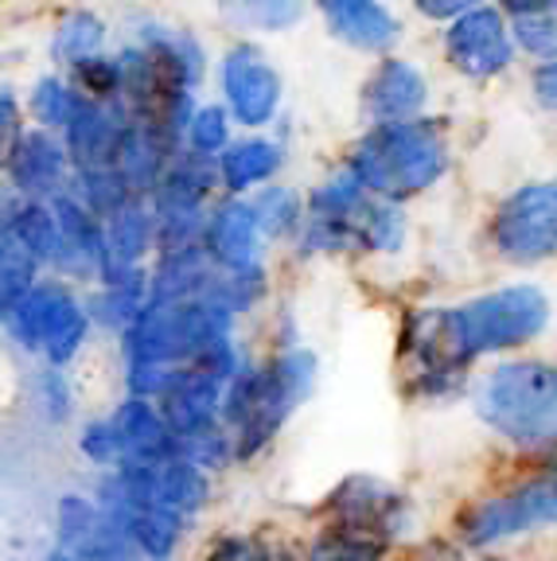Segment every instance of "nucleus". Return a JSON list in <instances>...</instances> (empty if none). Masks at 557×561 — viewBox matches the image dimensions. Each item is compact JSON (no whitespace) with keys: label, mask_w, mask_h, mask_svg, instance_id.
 Listing matches in <instances>:
<instances>
[{"label":"nucleus","mask_w":557,"mask_h":561,"mask_svg":"<svg viewBox=\"0 0 557 561\" xmlns=\"http://www.w3.org/2000/svg\"><path fill=\"white\" fill-rule=\"evenodd\" d=\"M557 523V476L519 483V488L471 503L461 515V538L471 550H488L514 535Z\"/></svg>","instance_id":"6e6552de"},{"label":"nucleus","mask_w":557,"mask_h":561,"mask_svg":"<svg viewBox=\"0 0 557 561\" xmlns=\"http://www.w3.org/2000/svg\"><path fill=\"white\" fill-rule=\"evenodd\" d=\"M549 305L534 285H514L456 308H429L406 328V355L429 394L444 390L471 359L519 347L546 328Z\"/></svg>","instance_id":"f257e3e1"},{"label":"nucleus","mask_w":557,"mask_h":561,"mask_svg":"<svg viewBox=\"0 0 557 561\" xmlns=\"http://www.w3.org/2000/svg\"><path fill=\"white\" fill-rule=\"evenodd\" d=\"M542 456H546L549 465H554V468H557V433H554V437H549V440H546V445H542Z\"/></svg>","instance_id":"72a5a7b5"},{"label":"nucleus","mask_w":557,"mask_h":561,"mask_svg":"<svg viewBox=\"0 0 557 561\" xmlns=\"http://www.w3.org/2000/svg\"><path fill=\"white\" fill-rule=\"evenodd\" d=\"M316 378V359L308 351H285L270 367L242 370L230 382L223 421L235 433L238 456H253L273 440L285 417L305 402Z\"/></svg>","instance_id":"f03ea898"},{"label":"nucleus","mask_w":557,"mask_h":561,"mask_svg":"<svg viewBox=\"0 0 557 561\" xmlns=\"http://www.w3.org/2000/svg\"><path fill=\"white\" fill-rule=\"evenodd\" d=\"M378 553H383V542H375V538L348 530V526H328L312 542L305 561H383Z\"/></svg>","instance_id":"a878e982"},{"label":"nucleus","mask_w":557,"mask_h":561,"mask_svg":"<svg viewBox=\"0 0 557 561\" xmlns=\"http://www.w3.org/2000/svg\"><path fill=\"white\" fill-rule=\"evenodd\" d=\"M98 507L122 526L125 538L137 546V553H145V558H152V561L172 558L175 542H180V535H183V523H187V518L172 515V511H164V507H157V503H148V500H140V495H133V491H125L114 476L102 483V500H98Z\"/></svg>","instance_id":"9b49d317"},{"label":"nucleus","mask_w":557,"mask_h":561,"mask_svg":"<svg viewBox=\"0 0 557 561\" xmlns=\"http://www.w3.org/2000/svg\"><path fill=\"white\" fill-rule=\"evenodd\" d=\"M258 215L250 203H223L211 210L207 230H203V250L218 270H253L258 265Z\"/></svg>","instance_id":"a211bd4d"},{"label":"nucleus","mask_w":557,"mask_h":561,"mask_svg":"<svg viewBox=\"0 0 557 561\" xmlns=\"http://www.w3.org/2000/svg\"><path fill=\"white\" fill-rule=\"evenodd\" d=\"M323 16H328L331 32L348 39V44L363 47V51H386L401 35L398 20L383 9V4H355V0H343V4H323Z\"/></svg>","instance_id":"412c9836"},{"label":"nucleus","mask_w":557,"mask_h":561,"mask_svg":"<svg viewBox=\"0 0 557 561\" xmlns=\"http://www.w3.org/2000/svg\"><path fill=\"white\" fill-rule=\"evenodd\" d=\"M253 550H258V546L246 542V538H223L203 561H253Z\"/></svg>","instance_id":"2f4dec72"},{"label":"nucleus","mask_w":557,"mask_h":561,"mask_svg":"<svg viewBox=\"0 0 557 561\" xmlns=\"http://www.w3.org/2000/svg\"><path fill=\"white\" fill-rule=\"evenodd\" d=\"M331 507L340 515L336 526L359 530V535L375 538V542L398 535L401 523H406V500L394 488H386L378 480H366V476H355V480L343 483L331 495Z\"/></svg>","instance_id":"4468645a"},{"label":"nucleus","mask_w":557,"mask_h":561,"mask_svg":"<svg viewBox=\"0 0 557 561\" xmlns=\"http://www.w3.org/2000/svg\"><path fill=\"white\" fill-rule=\"evenodd\" d=\"M250 207H253V215H258L262 234H273V238L288 234V230L300 227V222L308 219L305 207H300V195L288 192V187H265Z\"/></svg>","instance_id":"bb28decb"},{"label":"nucleus","mask_w":557,"mask_h":561,"mask_svg":"<svg viewBox=\"0 0 557 561\" xmlns=\"http://www.w3.org/2000/svg\"><path fill=\"white\" fill-rule=\"evenodd\" d=\"M223 378L207 375L200 367H183L180 375L168 382V390L157 398V410L164 413V421L172 425L175 437H192V433L215 425L223 413Z\"/></svg>","instance_id":"2eb2a0df"},{"label":"nucleus","mask_w":557,"mask_h":561,"mask_svg":"<svg viewBox=\"0 0 557 561\" xmlns=\"http://www.w3.org/2000/svg\"><path fill=\"white\" fill-rule=\"evenodd\" d=\"M0 227L9 230L12 242L24 250L32 262L59 265V270H79L67 250V238L55 219V207H44L39 199H27L20 192L0 195Z\"/></svg>","instance_id":"ddd939ff"},{"label":"nucleus","mask_w":557,"mask_h":561,"mask_svg":"<svg viewBox=\"0 0 557 561\" xmlns=\"http://www.w3.org/2000/svg\"><path fill=\"white\" fill-rule=\"evenodd\" d=\"M534 94H538L542 105L557 110V59H549L538 67V75H534Z\"/></svg>","instance_id":"7c9ffc66"},{"label":"nucleus","mask_w":557,"mask_h":561,"mask_svg":"<svg viewBox=\"0 0 557 561\" xmlns=\"http://www.w3.org/2000/svg\"><path fill=\"white\" fill-rule=\"evenodd\" d=\"M281 164V149L270 140H235L223 157H218V180L230 192H250L265 184Z\"/></svg>","instance_id":"4be33fe9"},{"label":"nucleus","mask_w":557,"mask_h":561,"mask_svg":"<svg viewBox=\"0 0 557 561\" xmlns=\"http://www.w3.org/2000/svg\"><path fill=\"white\" fill-rule=\"evenodd\" d=\"M406 238V222L390 207V199L371 195L355 175L343 172L316 187L308 199L305 250H398Z\"/></svg>","instance_id":"20e7f679"},{"label":"nucleus","mask_w":557,"mask_h":561,"mask_svg":"<svg viewBox=\"0 0 557 561\" xmlns=\"http://www.w3.org/2000/svg\"><path fill=\"white\" fill-rule=\"evenodd\" d=\"M253 561H293V558L281 550H253Z\"/></svg>","instance_id":"473e14b6"},{"label":"nucleus","mask_w":557,"mask_h":561,"mask_svg":"<svg viewBox=\"0 0 557 561\" xmlns=\"http://www.w3.org/2000/svg\"><path fill=\"white\" fill-rule=\"evenodd\" d=\"M448 164V149L433 122L375 125L359 140L351 175L378 199H401L429 187Z\"/></svg>","instance_id":"7ed1b4c3"},{"label":"nucleus","mask_w":557,"mask_h":561,"mask_svg":"<svg viewBox=\"0 0 557 561\" xmlns=\"http://www.w3.org/2000/svg\"><path fill=\"white\" fill-rule=\"evenodd\" d=\"M507 16L514 20L511 35L526 51L542 59H557V4H507Z\"/></svg>","instance_id":"393cba45"},{"label":"nucleus","mask_w":557,"mask_h":561,"mask_svg":"<svg viewBox=\"0 0 557 561\" xmlns=\"http://www.w3.org/2000/svg\"><path fill=\"white\" fill-rule=\"evenodd\" d=\"M157 245V219L145 199H133L125 210H117L114 219L105 222V270L102 280L125 277V273L140 270V257Z\"/></svg>","instance_id":"aec40b11"},{"label":"nucleus","mask_w":557,"mask_h":561,"mask_svg":"<svg viewBox=\"0 0 557 561\" xmlns=\"http://www.w3.org/2000/svg\"><path fill=\"white\" fill-rule=\"evenodd\" d=\"M12 340L27 351H44L55 370L79 355L90 332V312L70 297L67 285L59 280H35V289L12 308L4 320Z\"/></svg>","instance_id":"0eeeda50"},{"label":"nucleus","mask_w":557,"mask_h":561,"mask_svg":"<svg viewBox=\"0 0 557 561\" xmlns=\"http://www.w3.org/2000/svg\"><path fill=\"white\" fill-rule=\"evenodd\" d=\"M238 12H242V16L265 20V27H281L285 20L300 16V9H296V4H250V9H238Z\"/></svg>","instance_id":"c756f323"},{"label":"nucleus","mask_w":557,"mask_h":561,"mask_svg":"<svg viewBox=\"0 0 557 561\" xmlns=\"http://www.w3.org/2000/svg\"><path fill=\"white\" fill-rule=\"evenodd\" d=\"M491 238L499 254L519 265L557 254V184H531L514 192L496 210Z\"/></svg>","instance_id":"1a4fd4ad"},{"label":"nucleus","mask_w":557,"mask_h":561,"mask_svg":"<svg viewBox=\"0 0 557 561\" xmlns=\"http://www.w3.org/2000/svg\"><path fill=\"white\" fill-rule=\"evenodd\" d=\"M444 51H448L456 70H464L471 79H491V75H499L514 55L511 24L503 20V12L471 4L464 16H456L453 24H448V32H444Z\"/></svg>","instance_id":"9d476101"},{"label":"nucleus","mask_w":557,"mask_h":561,"mask_svg":"<svg viewBox=\"0 0 557 561\" xmlns=\"http://www.w3.org/2000/svg\"><path fill=\"white\" fill-rule=\"evenodd\" d=\"M425 105V79L421 70L401 59H383L366 82V114L375 125H406L418 122V110Z\"/></svg>","instance_id":"6ab92c4d"},{"label":"nucleus","mask_w":557,"mask_h":561,"mask_svg":"<svg viewBox=\"0 0 557 561\" xmlns=\"http://www.w3.org/2000/svg\"><path fill=\"white\" fill-rule=\"evenodd\" d=\"M82 453L94 465L125 468V465H157L180 456V437L164 421V413L145 398H129L110 417L94 421L82 433Z\"/></svg>","instance_id":"423d86ee"},{"label":"nucleus","mask_w":557,"mask_h":561,"mask_svg":"<svg viewBox=\"0 0 557 561\" xmlns=\"http://www.w3.org/2000/svg\"><path fill=\"white\" fill-rule=\"evenodd\" d=\"M67 160L70 152L59 137H52L47 129H27L9 164L12 192L27 195V199H44V195L59 199L62 184H67Z\"/></svg>","instance_id":"f3484780"},{"label":"nucleus","mask_w":557,"mask_h":561,"mask_svg":"<svg viewBox=\"0 0 557 561\" xmlns=\"http://www.w3.org/2000/svg\"><path fill=\"white\" fill-rule=\"evenodd\" d=\"M133 117L117 102H87L75 125L67 129V152L79 164V172H98V168H114L117 149H122L125 129Z\"/></svg>","instance_id":"dca6fc26"},{"label":"nucleus","mask_w":557,"mask_h":561,"mask_svg":"<svg viewBox=\"0 0 557 561\" xmlns=\"http://www.w3.org/2000/svg\"><path fill=\"white\" fill-rule=\"evenodd\" d=\"M223 90H227V102L238 122L265 125L277 114L281 75L258 47L242 44L223 59Z\"/></svg>","instance_id":"f8f14e48"},{"label":"nucleus","mask_w":557,"mask_h":561,"mask_svg":"<svg viewBox=\"0 0 557 561\" xmlns=\"http://www.w3.org/2000/svg\"><path fill=\"white\" fill-rule=\"evenodd\" d=\"M52 561H75V558H67V553H55V558Z\"/></svg>","instance_id":"f704fd0d"},{"label":"nucleus","mask_w":557,"mask_h":561,"mask_svg":"<svg viewBox=\"0 0 557 561\" xmlns=\"http://www.w3.org/2000/svg\"><path fill=\"white\" fill-rule=\"evenodd\" d=\"M102 39H105V24L94 12H67L55 27L52 51L55 59L70 62V67H82V62L98 59L102 55Z\"/></svg>","instance_id":"5701e85b"},{"label":"nucleus","mask_w":557,"mask_h":561,"mask_svg":"<svg viewBox=\"0 0 557 561\" xmlns=\"http://www.w3.org/2000/svg\"><path fill=\"white\" fill-rule=\"evenodd\" d=\"M20 140H24V125H20V102L9 87H0V172H9L12 157H16Z\"/></svg>","instance_id":"c85d7f7f"},{"label":"nucleus","mask_w":557,"mask_h":561,"mask_svg":"<svg viewBox=\"0 0 557 561\" xmlns=\"http://www.w3.org/2000/svg\"><path fill=\"white\" fill-rule=\"evenodd\" d=\"M87 102L90 98H82L79 87H67V82H59V79H39L32 98H27V114L44 125V129L67 133L70 125H75V117L87 110Z\"/></svg>","instance_id":"b1692460"},{"label":"nucleus","mask_w":557,"mask_h":561,"mask_svg":"<svg viewBox=\"0 0 557 561\" xmlns=\"http://www.w3.org/2000/svg\"><path fill=\"white\" fill-rule=\"evenodd\" d=\"M187 140H192V152H200V157L215 160V152L223 157V152L230 149L227 110H218V105H203V110H195L192 125H187Z\"/></svg>","instance_id":"cd10ccee"},{"label":"nucleus","mask_w":557,"mask_h":561,"mask_svg":"<svg viewBox=\"0 0 557 561\" xmlns=\"http://www.w3.org/2000/svg\"><path fill=\"white\" fill-rule=\"evenodd\" d=\"M476 410L491 430L526 445H546L557 433V367L503 363L476 386Z\"/></svg>","instance_id":"39448f33"}]
</instances>
